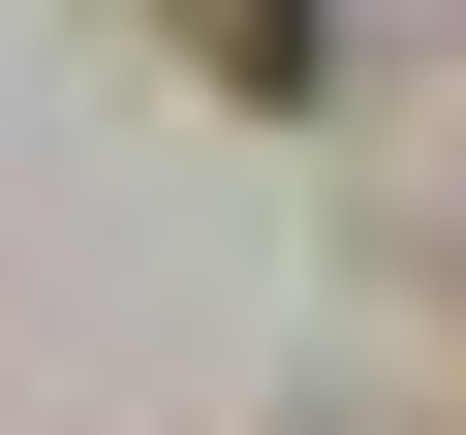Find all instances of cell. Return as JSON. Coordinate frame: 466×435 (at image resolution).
Returning a JSON list of instances; mask_svg holds the SVG:
<instances>
[{"instance_id":"obj_1","label":"cell","mask_w":466,"mask_h":435,"mask_svg":"<svg viewBox=\"0 0 466 435\" xmlns=\"http://www.w3.org/2000/svg\"><path fill=\"white\" fill-rule=\"evenodd\" d=\"M187 63L218 94H311V0H187Z\"/></svg>"}]
</instances>
